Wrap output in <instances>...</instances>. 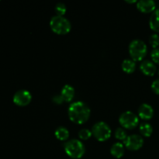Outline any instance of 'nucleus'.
Segmentation results:
<instances>
[{"instance_id": "nucleus-1", "label": "nucleus", "mask_w": 159, "mask_h": 159, "mask_svg": "<svg viewBox=\"0 0 159 159\" xmlns=\"http://www.w3.org/2000/svg\"><path fill=\"white\" fill-rule=\"evenodd\" d=\"M91 113L89 107L82 101L72 102L68 109V115L73 123L82 124L89 120Z\"/></svg>"}, {"instance_id": "nucleus-2", "label": "nucleus", "mask_w": 159, "mask_h": 159, "mask_svg": "<svg viewBox=\"0 0 159 159\" xmlns=\"http://www.w3.org/2000/svg\"><path fill=\"white\" fill-rule=\"evenodd\" d=\"M65 153L70 158L79 159L85 152V148L83 143L79 139H71L64 144Z\"/></svg>"}, {"instance_id": "nucleus-3", "label": "nucleus", "mask_w": 159, "mask_h": 159, "mask_svg": "<svg viewBox=\"0 0 159 159\" xmlns=\"http://www.w3.org/2000/svg\"><path fill=\"white\" fill-rule=\"evenodd\" d=\"M50 27L53 32L57 34H66L71 29V22L64 16L55 15L50 20Z\"/></svg>"}, {"instance_id": "nucleus-4", "label": "nucleus", "mask_w": 159, "mask_h": 159, "mask_svg": "<svg viewBox=\"0 0 159 159\" xmlns=\"http://www.w3.org/2000/svg\"><path fill=\"white\" fill-rule=\"evenodd\" d=\"M148 52L146 43L140 39H134L129 44V54L132 60L138 61L144 59Z\"/></svg>"}, {"instance_id": "nucleus-5", "label": "nucleus", "mask_w": 159, "mask_h": 159, "mask_svg": "<svg viewBox=\"0 0 159 159\" xmlns=\"http://www.w3.org/2000/svg\"><path fill=\"white\" fill-rule=\"evenodd\" d=\"M92 133L96 140L99 141H105L111 136V128L104 121H99L93 125Z\"/></svg>"}, {"instance_id": "nucleus-6", "label": "nucleus", "mask_w": 159, "mask_h": 159, "mask_svg": "<svg viewBox=\"0 0 159 159\" xmlns=\"http://www.w3.org/2000/svg\"><path fill=\"white\" fill-rule=\"evenodd\" d=\"M119 123L126 129H134L139 124V118L132 111H125L119 116Z\"/></svg>"}, {"instance_id": "nucleus-7", "label": "nucleus", "mask_w": 159, "mask_h": 159, "mask_svg": "<svg viewBox=\"0 0 159 159\" xmlns=\"http://www.w3.org/2000/svg\"><path fill=\"white\" fill-rule=\"evenodd\" d=\"M13 102L19 107L27 106L32 100V95L30 92L26 89H20L17 91L13 96Z\"/></svg>"}, {"instance_id": "nucleus-8", "label": "nucleus", "mask_w": 159, "mask_h": 159, "mask_svg": "<svg viewBox=\"0 0 159 159\" xmlns=\"http://www.w3.org/2000/svg\"><path fill=\"white\" fill-rule=\"evenodd\" d=\"M124 145L130 151H138L144 144V139L141 135L130 134L124 140Z\"/></svg>"}, {"instance_id": "nucleus-9", "label": "nucleus", "mask_w": 159, "mask_h": 159, "mask_svg": "<svg viewBox=\"0 0 159 159\" xmlns=\"http://www.w3.org/2000/svg\"><path fill=\"white\" fill-rule=\"evenodd\" d=\"M137 8L144 13L153 12L156 8V3L153 0H140L137 2Z\"/></svg>"}, {"instance_id": "nucleus-10", "label": "nucleus", "mask_w": 159, "mask_h": 159, "mask_svg": "<svg viewBox=\"0 0 159 159\" xmlns=\"http://www.w3.org/2000/svg\"><path fill=\"white\" fill-rule=\"evenodd\" d=\"M138 116L145 120L152 119L154 116L153 107L148 103H142L138 108Z\"/></svg>"}, {"instance_id": "nucleus-11", "label": "nucleus", "mask_w": 159, "mask_h": 159, "mask_svg": "<svg viewBox=\"0 0 159 159\" xmlns=\"http://www.w3.org/2000/svg\"><path fill=\"white\" fill-rule=\"evenodd\" d=\"M140 69L145 75L153 76L156 72L157 68L153 61L149 60H144L141 63Z\"/></svg>"}, {"instance_id": "nucleus-12", "label": "nucleus", "mask_w": 159, "mask_h": 159, "mask_svg": "<svg viewBox=\"0 0 159 159\" xmlns=\"http://www.w3.org/2000/svg\"><path fill=\"white\" fill-rule=\"evenodd\" d=\"M61 95L63 97L65 102H71L75 97V89L71 85H65L61 91Z\"/></svg>"}, {"instance_id": "nucleus-13", "label": "nucleus", "mask_w": 159, "mask_h": 159, "mask_svg": "<svg viewBox=\"0 0 159 159\" xmlns=\"http://www.w3.org/2000/svg\"><path fill=\"white\" fill-rule=\"evenodd\" d=\"M149 26L152 30L159 33V9H155L151 15Z\"/></svg>"}, {"instance_id": "nucleus-14", "label": "nucleus", "mask_w": 159, "mask_h": 159, "mask_svg": "<svg viewBox=\"0 0 159 159\" xmlns=\"http://www.w3.org/2000/svg\"><path fill=\"white\" fill-rule=\"evenodd\" d=\"M110 153L114 158H120L124 155V146L122 143L116 142L111 146Z\"/></svg>"}, {"instance_id": "nucleus-15", "label": "nucleus", "mask_w": 159, "mask_h": 159, "mask_svg": "<svg viewBox=\"0 0 159 159\" xmlns=\"http://www.w3.org/2000/svg\"><path fill=\"white\" fill-rule=\"evenodd\" d=\"M121 68H122L123 71L126 73H132L134 71L135 68H136V63L132 59H124L123 61L122 64H121Z\"/></svg>"}, {"instance_id": "nucleus-16", "label": "nucleus", "mask_w": 159, "mask_h": 159, "mask_svg": "<svg viewBox=\"0 0 159 159\" xmlns=\"http://www.w3.org/2000/svg\"><path fill=\"white\" fill-rule=\"evenodd\" d=\"M54 135L60 141H66L69 138V130L64 126H60L55 130Z\"/></svg>"}, {"instance_id": "nucleus-17", "label": "nucleus", "mask_w": 159, "mask_h": 159, "mask_svg": "<svg viewBox=\"0 0 159 159\" xmlns=\"http://www.w3.org/2000/svg\"><path fill=\"white\" fill-rule=\"evenodd\" d=\"M140 133L143 135L144 137H150L152 134V132H153V127L148 123H142L141 124L139 127Z\"/></svg>"}, {"instance_id": "nucleus-18", "label": "nucleus", "mask_w": 159, "mask_h": 159, "mask_svg": "<svg viewBox=\"0 0 159 159\" xmlns=\"http://www.w3.org/2000/svg\"><path fill=\"white\" fill-rule=\"evenodd\" d=\"M54 10L57 16H64L67 11V7L65 3L59 2L54 6Z\"/></svg>"}, {"instance_id": "nucleus-19", "label": "nucleus", "mask_w": 159, "mask_h": 159, "mask_svg": "<svg viewBox=\"0 0 159 159\" xmlns=\"http://www.w3.org/2000/svg\"><path fill=\"white\" fill-rule=\"evenodd\" d=\"M127 132L125 131L124 128L122 127H118L117 129L115 131V138L118 140H120V141H124L127 138Z\"/></svg>"}, {"instance_id": "nucleus-20", "label": "nucleus", "mask_w": 159, "mask_h": 159, "mask_svg": "<svg viewBox=\"0 0 159 159\" xmlns=\"http://www.w3.org/2000/svg\"><path fill=\"white\" fill-rule=\"evenodd\" d=\"M92 130H89L87 128H83L82 130H79V137L80 139L82 140H88L90 138L92 137Z\"/></svg>"}, {"instance_id": "nucleus-21", "label": "nucleus", "mask_w": 159, "mask_h": 159, "mask_svg": "<svg viewBox=\"0 0 159 159\" xmlns=\"http://www.w3.org/2000/svg\"><path fill=\"white\" fill-rule=\"evenodd\" d=\"M149 43L155 49L159 46V35L158 34H153L149 37Z\"/></svg>"}, {"instance_id": "nucleus-22", "label": "nucleus", "mask_w": 159, "mask_h": 159, "mask_svg": "<svg viewBox=\"0 0 159 159\" xmlns=\"http://www.w3.org/2000/svg\"><path fill=\"white\" fill-rule=\"evenodd\" d=\"M151 57L152 59V61L159 65V48L152 50L151 52Z\"/></svg>"}, {"instance_id": "nucleus-23", "label": "nucleus", "mask_w": 159, "mask_h": 159, "mask_svg": "<svg viewBox=\"0 0 159 159\" xmlns=\"http://www.w3.org/2000/svg\"><path fill=\"white\" fill-rule=\"evenodd\" d=\"M152 89L156 94H159V79H155L152 83Z\"/></svg>"}, {"instance_id": "nucleus-24", "label": "nucleus", "mask_w": 159, "mask_h": 159, "mask_svg": "<svg viewBox=\"0 0 159 159\" xmlns=\"http://www.w3.org/2000/svg\"><path fill=\"white\" fill-rule=\"evenodd\" d=\"M52 99H53V102L56 104H61L65 102L63 97H62L61 95V94L60 95H55V96H54V97H53Z\"/></svg>"}, {"instance_id": "nucleus-25", "label": "nucleus", "mask_w": 159, "mask_h": 159, "mask_svg": "<svg viewBox=\"0 0 159 159\" xmlns=\"http://www.w3.org/2000/svg\"><path fill=\"white\" fill-rule=\"evenodd\" d=\"M127 2H128V3H134V2H136V1H135V0H133V1H126Z\"/></svg>"}, {"instance_id": "nucleus-26", "label": "nucleus", "mask_w": 159, "mask_h": 159, "mask_svg": "<svg viewBox=\"0 0 159 159\" xmlns=\"http://www.w3.org/2000/svg\"><path fill=\"white\" fill-rule=\"evenodd\" d=\"M158 75H159V70H158Z\"/></svg>"}]
</instances>
